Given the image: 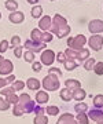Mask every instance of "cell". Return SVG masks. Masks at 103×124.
<instances>
[{"mask_svg": "<svg viewBox=\"0 0 103 124\" xmlns=\"http://www.w3.org/2000/svg\"><path fill=\"white\" fill-rule=\"evenodd\" d=\"M87 116H88L89 119H92L94 121H96V123H99V121H102V120H103V112L100 110V109H98V108L91 109Z\"/></svg>", "mask_w": 103, "mask_h": 124, "instance_id": "9c48e42d", "label": "cell"}, {"mask_svg": "<svg viewBox=\"0 0 103 124\" xmlns=\"http://www.w3.org/2000/svg\"><path fill=\"white\" fill-rule=\"evenodd\" d=\"M77 123L78 124H88V116H87V113H78L77 115Z\"/></svg>", "mask_w": 103, "mask_h": 124, "instance_id": "4316f807", "label": "cell"}, {"mask_svg": "<svg viewBox=\"0 0 103 124\" xmlns=\"http://www.w3.org/2000/svg\"><path fill=\"white\" fill-rule=\"evenodd\" d=\"M94 70L96 75H103V62H99V63H95Z\"/></svg>", "mask_w": 103, "mask_h": 124, "instance_id": "836d02e7", "label": "cell"}, {"mask_svg": "<svg viewBox=\"0 0 103 124\" xmlns=\"http://www.w3.org/2000/svg\"><path fill=\"white\" fill-rule=\"evenodd\" d=\"M18 99H19V97H17V95H15V93H14V94H10V95H7V102H8L10 105H11V103H13V105L18 103Z\"/></svg>", "mask_w": 103, "mask_h": 124, "instance_id": "4dcf8cb0", "label": "cell"}, {"mask_svg": "<svg viewBox=\"0 0 103 124\" xmlns=\"http://www.w3.org/2000/svg\"><path fill=\"white\" fill-rule=\"evenodd\" d=\"M0 19H1V13H0Z\"/></svg>", "mask_w": 103, "mask_h": 124, "instance_id": "c3c4849f", "label": "cell"}, {"mask_svg": "<svg viewBox=\"0 0 103 124\" xmlns=\"http://www.w3.org/2000/svg\"><path fill=\"white\" fill-rule=\"evenodd\" d=\"M56 124H78V123H77V120L73 117L72 113H65V115H62L59 117Z\"/></svg>", "mask_w": 103, "mask_h": 124, "instance_id": "30bf717a", "label": "cell"}, {"mask_svg": "<svg viewBox=\"0 0 103 124\" xmlns=\"http://www.w3.org/2000/svg\"><path fill=\"white\" fill-rule=\"evenodd\" d=\"M63 65L66 68V70H73V69L77 68V62L74 59H66V61L63 62Z\"/></svg>", "mask_w": 103, "mask_h": 124, "instance_id": "44dd1931", "label": "cell"}, {"mask_svg": "<svg viewBox=\"0 0 103 124\" xmlns=\"http://www.w3.org/2000/svg\"><path fill=\"white\" fill-rule=\"evenodd\" d=\"M61 98H62L63 101H66V102L72 101V99H73L72 91H70V90H67V88H63L62 91H61Z\"/></svg>", "mask_w": 103, "mask_h": 124, "instance_id": "d6986e66", "label": "cell"}, {"mask_svg": "<svg viewBox=\"0 0 103 124\" xmlns=\"http://www.w3.org/2000/svg\"><path fill=\"white\" fill-rule=\"evenodd\" d=\"M74 109H76L77 113H85V112L88 110V105L84 103V102H78L76 106H74Z\"/></svg>", "mask_w": 103, "mask_h": 124, "instance_id": "7402d4cb", "label": "cell"}, {"mask_svg": "<svg viewBox=\"0 0 103 124\" xmlns=\"http://www.w3.org/2000/svg\"><path fill=\"white\" fill-rule=\"evenodd\" d=\"M33 112H34L36 115H44V109H43V108H40V106H34Z\"/></svg>", "mask_w": 103, "mask_h": 124, "instance_id": "7bdbcfd3", "label": "cell"}, {"mask_svg": "<svg viewBox=\"0 0 103 124\" xmlns=\"http://www.w3.org/2000/svg\"><path fill=\"white\" fill-rule=\"evenodd\" d=\"M14 54H15V57L17 58H21V55H22V47H15V50H14Z\"/></svg>", "mask_w": 103, "mask_h": 124, "instance_id": "ab89813d", "label": "cell"}, {"mask_svg": "<svg viewBox=\"0 0 103 124\" xmlns=\"http://www.w3.org/2000/svg\"><path fill=\"white\" fill-rule=\"evenodd\" d=\"M26 85L29 87L30 90H34V91H37V90L40 88V81L37 79H34V77H32V79H29L27 80V83H26Z\"/></svg>", "mask_w": 103, "mask_h": 124, "instance_id": "e0dca14e", "label": "cell"}, {"mask_svg": "<svg viewBox=\"0 0 103 124\" xmlns=\"http://www.w3.org/2000/svg\"><path fill=\"white\" fill-rule=\"evenodd\" d=\"M77 58L80 61H85L89 58V50L88 48H81L80 51H77Z\"/></svg>", "mask_w": 103, "mask_h": 124, "instance_id": "ac0fdd59", "label": "cell"}, {"mask_svg": "<svg viewBox=\"0 0 103 124\" xmlns=\"http://www.w3.org/2000/svg\"><path fill=\"white\" fill-rule=\"evenodd\" d=\"M23 87H25V83H22V81H15L13 84V88L15 91H21V90H23Z\"/></svg>", "mask_w": 103, "mask_h": 124, "instance_id": "d590c367", "label": "cell"}, {"mask_svg": "<svg viewBox=\"0 0 103 124\" xmlns=\"http://www.w3.org/2000/svg\"><path fill=\"white\" fill-rule=\"evenodd\" d=\"M85 43H87V37H85L84 35H77L76 37H69V39H67V46H69V48L74 50V51H80Z\"/></svg>", "mask_w": 103, "mask_h": 124, "instance_id": "3957f363", "label": "cell"}, {"mask_svg": "<svg viewBox=\"0 0 103 124\" xmlns=\"http://www.w3.org/2000/svg\"><path fill=\"white\" fill-rule=\"evenodd\" d=\"M27 3H30V4H34V3H39V0H27Z\"/></svg>", "mask_w": 103, "mask_h": 124, "instance_id": "f6af8a7d", "label": "cell"}, {"mask_svg": "<svg viewBox=\"0 0 103 124\" xmlns=\"http://www.w3.org/2000/svg\"><path fill=\"white\" fill-rule=\"evenodd\" d=\"M33 70L34 72H40L41 70V63L40 62H33Z\"/></svg>", "mask_w": 103, "mask_h": 124, "instance_id": "60d3db41", "label": "cell"}, {"mask_svg": "<svg viewBox=\"0 0 103 124\" xmlns=\"http://www.w3.org/2000/svg\"><path fill=\"white\" fill-rule=\"evenodd\" d=\"M6 8L10 10L11 13H14V11H17V8H18V3L15 0H7L6 1Z\"/></svg>", "mask_w": 103, "mask_h": 124, "instance_id": "ffe728a7", "label": "cell"}, {"mask_svg": "<svg viewBox=\"0 0 103 124\" xmlns=\"http://www.w3.org/2000/svg\"><path fill=\"white\" fill-rule=\"evenodd\" d=\"M8 108H10V103L7 102V99L0 98V110H7Z\"/></svg>", "mask_w": 103, "mask_h": 124, "instance_id": "e575fe53", "label": "cell"}, {"mask_svg": "<svg viewBox=\"0 0 103 124\" xmlns=\"http://www.w3.org/2000/svg\"><path fill=\"white\" fill-rule=\"evenodd\" d=\"M13 69L14 65L10 59H4L3 62H0V75H11Z\"/></svg>", "mask_w": 103, "mask_h": 124, "instance_id": "52a82bcc", "label": "cell"}, {"mask_svg": "<svg viewBox=\"0 0 103 124\" xmlns=\"http://www.w3.org/2000/svg\"><path fill=\"white\" fill-rule=\"evenodd\" d=\"M55 61V53L52 50H44L41 53V63H44L47 66H51Z\"/></svg>", "mask_w": 103, "mask_h": 124, "instance_id": "277c9868", "label": "cell"}, {"mask_svg": "<svg viewBox=\"0 0 103 124\" xmlns=\"http://www.w3.org/2000/svg\"><path fill=\"white\" fill-rule=\"evenodd\" d=\"M80 81L78 80H74V79H69L65 81V88L70 90V91H74V90L80 88Z\"/></svg>", "mask_w": 103, "mask_h": 124, "instance_id": "7c38bea8", "label": "cell"}, {"mask_svg": "<svg viewBox=\"0 0 103 124\" xmlns=\"http://www.w3.org/2000/svg\"><path fill=\"white\" fill-rule=\"evenodd\" d=\"M14 80H15V76H14V75L8 76L7 79H0V88H3V87L7 85V84H11Z\"/></svg>", "mask_w": 103, "mask_h": 124, "instance_id": "cb8c5ba5", "label": "cell"}, {"mask_svg": "<svg viewBox=\"0 0 103 124\" xmlns=\"http://www.w3.org/2000/svg\"><path fill=\"white\" fill-rule=\"evenodd\" d=\"M3 61H4V58H3V57H0V62H3Z\"/></svg>", "mask_w": 103, "mask_h": 124, "instance_id": "bcb514c9", "label": "cell"}, {"mask_svg": "<svg viewBox=\"0 0 103 124\" xmlns=\"http://www.w3.org/2000/svg\"><path fill=\"white\" fill-rule=\"evenodd\" d=\"M98 124H103V120H102V121H99V123Z\"/></svg>", "mask_w": 103, "mask_h": 124, "instance_id": "7dc6e473", "label": "cell"}, {"mask_svg": "<svg viewBox=\"0 0 103 124\" xmlns=\"http://www.w3.org/2000/svg\"><path fill=\"white\" fill-rule=\"evenodd\" d=\"M19 43H21V39H19V36H14L13 39H11V46H13V47H18Z\"/></svg>", "mask_w": 103, "mask_h": 124, "instance_id": "f35d334b", "label": "cell"}, {"mask_svg": "<svg viewBox=\"0 0 103 124\" xmlns=\"http://www.w3.org/2000/svg\"><path fill=\"white\" fill-rule=\"evenodd\" d=\"M59 85H61V83H59V80H58V76L52 75V73H49L43 80V87L47 91H55V90L59 88Z\"/></svg>", "mask_w": 103, "mask_h": 124, "instance_id": "7a4b0ae2", "label": "cell"}, {"mask_svg": "<svg viewBox=\"0 0 103 124\" xmlns=\"http://www.w3.org/2000/svg\"><path fill=\"white\" fill-rule=\"evenodd\" d=\"M51 31H52V33L58 36L59 39H62V37H65L70 33V26L67 25L66 19L63 17H61L59 14H55L52 23H51Z\"/></svg>", "mask_w": 103, "mask_h": 124, "instance_id": "6da1fadb", "label": "cell"}, {"mask_svg": "<svg viewBox=\"0 0 103 124\" xmlns=\"http://www.w3.org/2000/svg\"><path fill=\"white\" fill-rule=\"evenodd\" d=\"M25 47L29 48L32 53H39V51H43V48L45 47V43H36V41L27 40L26 43H25Z\"/></svg>", "mask_w": 103, "mask_h": 124, "instance_id": "ba28073f", "label": "cell"}, {"mask_svg": "<svg viewBox=\"0 0 103 124\" xmlns=\"http://www.w3.org/2000/svg\"><path fill=\"white\" fill-rule=\"evenodd\" d=\"M88 43H89V47H92L95 51H99L103 46V36H99V35L91 36L89 40H88Z\"/></svg>", "mask_w": 103, "mask_h": 124, "instance_id": "5b68a950", "label": "cell"}, {"mask_svg": "<svg viewBox=\"0 0 103 124\" xmlns=\"http://www.w3.org/2000/svg\"><path fill=\"white\" fill-rule=\"evenodd\" d=\"M43 36H44V32H41L40 29H33L30 33L32 41H36V43H43Z\"/></svg>", "mask_w": 103, "mask_h": 124, "instance_id": "4fadbf2b", "label": "cell"}, {"mask_svg": "<svg viewBox=\"0 0 103 124\" xmlns=\"http://www.w3.org/2000/svg\"><path fill=\"white\" fill-rule=\"evenodd\" d=\"M88 29H89L91 33L99 35L100 32H103V21H100V19H94V21H91L89 25H88Z\"/></svg>", "mask_w": 103, "mask_h": 124, "instance_id": "8992f818", "label": "cell"}, {"mask_svg": "<svg viewBox=\"0 0 103 124\" xmlns=\"http://www.w3.org/2000/svg\"><path fill=\"white\" fill-rule=\"evenodd\" d=\"M65 55H66V58H69V59H74V58H77V51H74V50L72 48H66V51H65Z\"/></svg>", "mask_w": 103, "mask_h": 124, "instance_id": "f546056e", "label": "cell"}, {"mask_svg": "<svg viewBox=\"0 0 103 124\" xmlns=\"http://www.w3.org/2000/svg\"><path fill=\"white\" fill-rule=\"evenodd\" d=\"M0 93H1V95H6V97H7V95H10V94H14V93H15V90H14L13 85H11V87H8V88L1 90Z\"/></svg>", "mask_w": 103, "mask_h": 124, "instance_id": "74e56055", "label": "cell"}, {"mask_svg": "<svg viewBox=\"0 0 103 124\" xmlns=\"http://www.w3.org/2000/svg\"><path fill=\"white\" fill-rule=\"evenodd\" d=\"M32 99H30V97L27 95V94H22L21 97H19V99H18V103H22V105H25V103H27V102H30Z\"/></svg>", "mask_w": 103, "mask_h": 124, "instance_id": "d6a6232c", "label": "cell"}, {"mask_svg": "<svg viewBox=\"0 0 103 124\" xmlns=\"http://www.w3.org/2000/svg\"><path fill=\"white\" fill-rule=\"evenodd\" d=\"M23 58H25V61L26 62H34V53H32V51H26V53L23 54Z\"/></svg>", "mask_w": 103, "mask_h": 124, "instance_id": "1f68e13d", "label": "cell"}, {"mask_svg": "<svg viewBox=\"0 0 103 124\" xmlns=\"http://www.w3.org/2000/svg\"><path fill=\"white\" fill-rule=\"evenodd\" d=\"M94 106L98 108V109L103 108V95H96L94 98Z\"/></svg>", "mask_w": 103, "mask_h": 124, "instance_id": "484cf974", "label": "cell"}, {"mask_svg": "<svg viewBox=\"0 0 103 124\" xmlns=\"http://www.w3.org/2000/svg\"><path fill=\"white\" fill-rule=\"evenodd\" d=\"M45 113H48L49 116H56L59 113V108L58 106H48L45 109Z\"/></svg>", "mask_w": 103, "mask_h": 124, "instance_id": "f1b7e54d", "label": "cell"}, {"mask_svg": "<svg viewBox=\"0 0 103 124\" xmlns=\"http://www.w3.org/2000/svg\"><path fill=\"white\" fill-rule=\"evenodd\" d=\"M72 94H73V99H76V101H82L85 97H87V93H85L82 88H77V90H74V91H72Z\"/></svg>", "mask_w": 103, "mask_h": 124, "instance_id": "9a60e30c", "label": "cell"}, {"mask_svg": "<svg viewBox=\"0 0 103 124\" xmlns=\"http://www.w3.org/2000/svg\"><path fill=\"white\" fill-rule=\"evenodd\" d=\"M95 59L94 58H88L87 61H85V63H84V68L87 69V70H91V69H94V66H95Z\"/></svg>", "mask_w": 103, "mask_h": 124, "instance_id": "83f0119b", "label": "cell"}, {"mask_svg": "<svg viewBox=\"0 0 103 124\" xmlns=\"http://www.w3.org/2000/svg\"><path fill=\"white\" fill-rule=\"evenodd\" d=\"M39 26H40L41 31H47V29H49V28H51V18H49L48 15H45L44 18H41L40 22H39Z\"/></svg>", "mask_w": 103, "mask_h": 124, "instance_id": "5bb4252c", "label": "cell"}, {"mask_svg": "<svg viewBox=\"0 0 103 124\" xmlns=\"http://www.w3.org/2000/svg\"><path fill=\"white\" fill-rule=\"evenodd\" d=\"M56 59H58L59 62H65V61H66V59H65V54H63V53H59Z\"/></svg>", "mask_w": 103, "mask_h": 124, "instance_id": "ee69618b", "label": "cell"}, {"mask_svg": "<svg viewBox=\"0 0 103 124\" xmlns=\"http://www.w3.org/2000/svg\"><path fill=\"white\" fill-rule=\"evenodd\" d=\"M8 19L13 23H21L25 19V15L22 13H19V11H14V13H11L8 15Z\"/></svg>", "mask_w": 103, "mask_h": 124, "instance_id": "8fae6325", "label": "cell"}, {"mask_svg": "<svg viewBox=\"0 0 103 124\" xmlns=\"http://www.w3.org/2000/svg\"><path fill=\"white\" fill-rule=\"evenodd\" d=\"M41 14H43V7L41 6H34L32 8V17L33 18H39Z\"/></svg>", "mask_w": 103, "mask_h": 124, "instance_id": "d4e9b609", "label": "cell"}, {"mask_svg": "<svg viewBox=\"0 0 103 124\" xmlns=\"http://www.w3.org/2000/svg\"><path fill=\"white\" fill-rule=\"evenodd\" d=\"M49 97L48 94L45 93V91H39L36 95V102L37 103H40V105H43V103H45V102H48Z\"/></svg>", "mask_w": 103, "mask_h": 124, "instance_id": "2e32d148", "label": "cell"}, {"mask_svg": "<svg viewBox=\"0 0 103 124\" xmlns=\"http://www.w3.org/2000/svg\"><path fill=\"white\" fill-rule=\"evenodd\" d=\"M7 50H8V41L7 40H3L0 43V53H6Z\"/></svg>", "mask_w": 103, "mask_h": 124, "instance_id": "8d00e7d4", "label": "cell"}, {"mask_svg": "<svg viewBox=\"0 0 103 124\" xmlns=\"http://www.w3.org/2000/svg\"><path fill=\"white\" fill-rule=\"evenodd\" d=\"M49 73H52V75H56L58 77L62 75V72L59 70V69H56V68H51V69H49Z\"/></svg>", "mask_w": 103, "mask_h": 124, "instance_id": "b9f144b4", "label": "cell"}, {"mask_svg": "<svg viewBox=\"0 0 103 124\" xmlns=\"http://www.w3.org/2000/svg\"><path fill=\"white\" fill-rule=\"evenodd\" d=\"M33 123L34 124H48V119H47V116H44V115H36Z\"/></svg>", "mask_w": 103, "mask_h": 124, "instance_id": "603a6c76", "label": "cell"}]
</instances>
